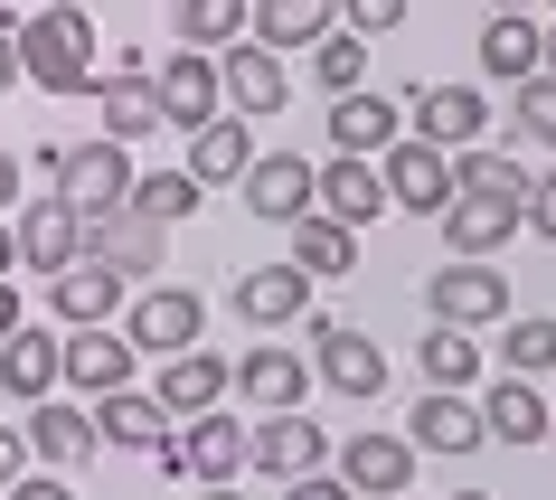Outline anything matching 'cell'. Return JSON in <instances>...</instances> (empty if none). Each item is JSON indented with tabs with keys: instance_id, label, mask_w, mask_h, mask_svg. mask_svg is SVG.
Wrapping results in <instances>:
<instances>
[{
	"instance_id": "obj_1",
	"label": "cell",
	"mask_w": 556,
	"mask_h": 500,
	"mask_svg": "<svg viewBox=\"0 0 556 500\" xmlns=\"http://www.w3.org/2000/svg\"><path fill=\"white\" fill-rule=\"evenodd\" d=\"M20 76L38 95H94L104 86V58H94V20L76 0H48V10H20Z\"/></svg>"
},
{
	"instance_id": "obj_2",
	"label": "cell",
	"mask_w": 556,
	"mask_h": 500,
	"mask_svg": "<svg viewBox=\"0 0 556 500\" xmlns=\"http://www.w3.org/2000/svg\"><path fill=\"white\" fill-rule=\"evenodd\" d=\"M38 171H48V189H58L76 217H114V208L132 199V151L104 142V133H94V142H48Z\"/></svg>"
},
{
	"instance_id": "obj_3",
	"label": "cell",
	"mask_w": 556,
	"mask_h": 500,
	"mask_svg": "<svg viewBox=\"0 0 556 500\" xmlns=\"http://www.w3.org/2000/svg\"><path fill=\"white\" fill-rule=\"evenodd\" d=\"M161 472H170V482H199V491H227L236 472H245V425H236L227 407L189 415V425L161 443Z\"/></svg>"
},
{
	"instance_id": "obj_4",
	"label": "cell",
	"mask_w": 556,
	"mask_h": 500,
	"mask_svg": "<svg viewBox=\"0 0 556 500\" xmlns=\"http://www.w3.org/2000/svg\"><path fill=\"white\" fill-rule=\"evenodd\" d=\"M123 340H132V359H179V350H199V330H207V293H179V284H151V293L123 302Z\"/></svg>"
},
{
	"instance_id": "obj_5",
	"label": "cell",
	"mask_w": 556,
	"mask_h": 500,
	"mask_svg": "<svg viewBox=\"0 0 556 500\" xmlns=\"http://www.w3.org/2000/svg\"><path fill=\"white\" fill-rule=\"evenodd\" d=\"M396 114L415 123V142H434V151H471V142H491V95L481 86H406L396 95Z\"/></svg>"
},
{
	"instance_id": "obj_6",
	"label": "cell",
	"mask_w": 556,
	"mask_h": 500,
	"mask_svg": "<svg viewBox=\"0 0 556 500\" xmlns=\"http://www.w3.org/2000/svg\"><path fill=\"white\" fill-rule=\"evenodd\" d=\"M312 189H321V161H302V151H255V161H245V179H236L245 217H264V227L312 217Z\"/></svg>"
},
{
	"instance_id": "obj_7",
	"label": "cell",
	"mask_w": 556,
	"mask_h": 500,
	"mask_svg": "<svg viewBox=\"0 0 556 500\" xmlns=\"http://www.w3.org/2000/svg\"><path fill=\"white\" fill-rule=\"evenodd\" d=\"M10 227H20V274H38V284H58L66 265H86V217H76L58 189H48V199H29Z\"/></svg>"
},
{
	"instance_id": "obj_8",
	"label": "cell",
	"mask_w": 556,
	"mask_h": 500,
	"mask_svg": "<svg viewBox=\"0 0 556 500\" xmlns=\"http://www.w3.org/2000/svg\"><path fill=\"white\" fill-rule=\"evenodd\" d=\"M86 265L123 274V284H161V265H170V227H142L132 208L86 217Z\"/></svg>"
},
{
	"instance_id": "obj_9",
	"label": "cell",
	"mask_w": 556,
	"mask_h": 500,
	"mask_svg": "<svg viewBox=\"0 0 556 500\" xmlns=\"http://www.w3.org/2000/svg\"><path fill=\"white\" fill-rule=\"evenodd\" d=\"M227 397H245L255 415H302V397H312V359H293L283 340H255L245 359H227Z\"/></svg>"
},
{
	"instance_id": "obj_10",
	"label": "cell",
	"mask_w": 556,
	"mask_h": 500,
	"mask_svg": "<svg viewBox=\"0 0 556 500\" xmlns=\"http://www.w3.org/2000/svg\"><path fill=\"white\" fill-rule=\"evenodd\" d=\"M151 104H161V123H170V133L217 123V114H227V95H217V58H189V48L151 58Z\"/></svg>"
},
{
	"instance_id": "obj_11",
	"label": "cell",
	"mask_w": 556,
	"mask_h": 500,
	"mask_svg": "<svg viewBox=\"0 0 556 500\" xmlns=\"http://www.w3.org/2000/svg\"><path fill=\"white\" fill-rule=\"evenodd\" d=\"M378 179H387V208H406V217H443L453 208V151H434V142H387Z\"/></svg>"
},
{
	"instance_id": "obj_12",
	"label": "cell",
	"mask_w": 556,
	"mask_h": 500,
	"mask_svg": "<svg viewBox=\"0 0 556 500\" xmlns=\"http://www.w3.org/2000/svg\"><path fill=\"white\" fill-rule=\"evenodd\" d=\"M415 453L406 435H350V443H330V472L350 482V500H406V482H415Z\"/></svg>"
},
{
	"instance_id": "obj_13",
	"label": "cell",
	"mask_w": 556,
	"mask_h": 500,
	"mask_svg": "<svg viewBox=\"0 0 556 500\" xmlns=\"http://www.w3.org/2000/svg\"><path fill=\"white\" fill-rule=\"evenodd\" d=\"M217 95H227V114H236V123L283 114V104H293V66L274 58V48H255V38H236L227 58H217Z\"/></svg>"
},
{
	"instance_id": "obj_14",
	"label": "cell",
	"mask_w": 556,
	"mask_h": 500,
	"mask_svg": "<svg viewBox=\"0 0 556 500\" xmlns=\"http://www.w3.org/2000/svg\"><path fill=\"white\" fill-rule=\"evenodd\" d=\"M434 330H491L509 322V274L500 265H434Z\"/></svg>"
},
{
	"instance_id": "obj_15",
	"label": "cell",
	"mask_w": 556,
	"mask_h": 500,
	"mask_svg": "<svg viewBox=\"0 0 556 500\" xmlns=\"http://www.w3.org/2000/svg\"><path fill=\"white\" fill-rule=\"evenodd\" d=\"M321 463H330V435L312 415H255L245 425V472H264V482H302Z\"/></svg>"
},
{
	"instance_id": "obj_16",
	"label": "cell",
	"mask_w": 556,
	"mask_h": 500,
	"mask_svg": "<svg viewBox=\"0 0 556 500\" xmlns=\"http://www.w3.org/2000/svg\"><path fill=\"white\" fill-rule=\"evenodd\" d=\"M312 378L340 387V397H378L387 387V350L368 340V330H350V322H312Z\"/></svg>"
},
{
	"instance_id": "obj_17",
	"label": "cell",
	"mask_w": 556,
	"mask_h": 500,
	"mask_svg": "<svg viewBox=\"0 0 556 500\" xmlns=\"http://www.w3.org/2000/svg\"><path fill=\"white\" fill-rule=\"evenodd\" d=\"M123 302H132V284L104 265H66L58 284H48V330H114Z\"/></svg>"
},
{
	"instance_id": "obj_18",
	"label": "cell",
	"mask_w": 556,
	"mask_h": 500,
	"mask_svg": "<svg viewBox=\"0 0 556 500\" xmlns=\"http://www.w3.org/2000/svg\"><path fill=\"white\" fill-rule=\"evenodd\" d=\"M58 387H76V397L132 387V340L123 330H58Z\"/></svg>"
},
{
	"instance_id": "obj_19",
	"label": "cell",
	"mask_w": 556,
	"mask_h": 500,
	"mask_svg": "<svg viewBox=\"0 0 556 500\" xmlns=\"http://www.w3.org/2000/svg\"><path fill=\"white\" fill-rule=\"evenodd\" d=\"M20 443H29V472H76V463H94V453H104V443H94V415H86V407H66V397L29 407Z\"/></svg>"
},
{
	"instance_id": "obj_20",
	"label": "cell",
	"mask_w": 556,
	"mask_h": 500,
	"mask_svg": "<svg viewBox=\"0 0 556 500\" xmlns=\"http://www.w3.org/2000/svg\"><path fill=\"white\" fill-rule=\"evenodd\" d=\"M227 387H236V378H227V359H217V350H179V359H161V368H151V407L189 425V415L227 407Z\"/></svg>"
},
{
	"instance_id": "obj_21",
	"label": "cell",
	"mask_w": 556,
	"mask_h": 500,
	"mask_svg": "<svg viewBox=\"0 0 556 500\" xmlns=\"http://www.w3.org/2000/svg\"><path fill=\"white\" fill-rule=\"evenodd\" d=\"M312 208H321L330 227H368V217H387V179H378V161H350V151H330L321 161V189H312Z\"/></svg>"
},
{
	"instance_id": "obj_22",
	"label": "cell",
	"mask_w": 556,
	"mask_h": 500,
	"mask_svg": "<svg viewBox=\"0 0 556 500\" xmlns=\"http://www.w3.org/2000/svg\"><path fill=\"white\" fill-rule=\"evenodd\" d=\"M340 29V0H255L245 10V38L274 48V58H293V48H321Z\"/></svg>"
},
{
	"instance_id": "obj_23",
	"label": "cell",
	"mask_w": 556,
	"mask_h": 500,
	"mask_svg": "<svg viewBox=\"0 0 556 500\" xmlns=\"http://www.w3.org/2000/svg\"><path fill=\"white\" fill-rule=\"evenodd\" d=\"M0 397H20V407H48L58 397V330L48 322H20L0 340Z\"/></svg>"
},
{
	"instance_id": "obj_24",
	"label": "cell",
	"mask_w": 556,
	"mask_h": 500,
	"mask_svg": "<svg viewBox=\"0 0 556 500\" xmlns=\"http://www.w3.org/2000/svg\"><path fill=\"white\" fill-rule=\"evenodd\" d=\"M255 151H264V142L245 133V123H236V114H217V123H199V133H189V151H179V171L199 179V189H236Z\"/></svg>"
},
{
	"instance_id": "obj_25",
	"label": "cell",
	"mask_w": 556,
	"mask_h": 500,
	"mask_svg": "<svg viewBox=\"0 0 556 500\" xmlns=\"http://www.w3.org/2000/svg\"><path fill=\"white\" fill-rule=\"evenodd\" d=\"M471 407H481V443H547V397H538V378H491Z\"/></svg>"
},
{
	"instance_id": "obj_26",
	"label": "cell",
	"mask_w": 556,
	"mask_h": 500,
	"mask_svg": "<svg viewBox=\"0 0 556 500\" xmlns=\"http://www.w3.org/2000/svg\"><path fill=\"white\" fill-rule=\"evenodd\" d=\"M538 38H547V20H538V10H491L471 58L491 66L500 86H528V76H538Z\"/></svg>"
},
{
	"instance_id": "obj_27",
	"label": "cell",
	"mask_w": 556,
	"mask_h": 500,
	"mask_svg": "<svg viewBox=\"0 0 556 500\" xmlns=\"http://www.w3.org/2000/svg\"><path fill=\"white\" fill-rule=\"evenodd\" d=\"M396 95H378V86H358V95H330V142L350 151V161H378L387 142H396Z\"/></svg>"
},
{
	"instance_id": "obj_28",
	"label": "cell",
	"mask_w": 556,
	"mask_h": 500,
	"mask_svg": "<svg viewBox=\"0 0 556 500\" xmlns=\"http://www.w3.org/2000/svg\"><path fill=\"white\" fill-rule=\"evenodd\" d=\"M443 227V246H453V265H491L500 246H509V236H519V208H491V199H453L434 217Z\"/></svg>"
},
{
	"instance_id": "obj_29",
	"label": "cell",
	"mask_w": 556,
	"mask_h": 500,
	"mask_svg": "<svg viewBox=\"0 0 556 500\" xmlns=\"http://www.w3.org/2000/svg\"><path fill=\"white\" fill-rule=\"evenodd\" d=\"M236 312H245L255 330L302 322V312H312V274H293V265H255V274H236Z\"/></svg>"
},
{
	"instance_id": "obj_30",
	"label": "cell",
	"mask_w": 556,
	"mask_h": 500,
	"mask_svg": "<svg viewBox=\"0 0 556 500\" xmlns=\"http://www.w3.org/2000/svg\"><path fill=\"white\" fill-rule=\"evenodd\" d=\"M406 443H415V453H481V407H471V397H443V387H425V397H415Z\"/></svg>"
},
{
	"instance_id": "obj_31",
	"label": "cell",
	"mask_w": 556,
	"mask_h": 500,
	"mask_svg": "<svg viewBox=\"0 0 556 500\" xmlns=\"http://www.w3.org/2000/svg\"><path fill=\"white\" fill-rule=\"evenodd\" d=\"M453 199L519 208V199H528V171H519V151H500V142H471V151H453Z\"/></svg>"
},
{
	"instance_id": "obj_32",
	"label": "cell",
	"mask_w": 556,
	"mask_h": 500,
	"mask_svg": "<svg viewBox=\"0 0 556 500\" xmlns=\"http://www.w3.org/2000/svg\"><path fill=\"white\" fill-rule=\"evenodd\" d=\"M283 265L312 274V284H340V274H358V236L330 227L321 208H312V217H293V255H283Z\"/></svg>"
},
{
	"instance_id": "obj_33",
	"label": "cell",
	"mask_w": 556,
	"mask_h": 500,
	"mask_svg": "<svg viewBox=\"0 0 556 500\" xmlns=\"http://www.w3.org/2000/svg\"><path fill=\"white\" fill-rule=\"evenodd\" d=\"M94 114H104V142H151L161 133V104H151V76H104L94 86Z\"/></svg>"
},
{
	"instance_id": "obj_34",
	"label": "cell",
	"mask_w": 556,
	"mask_h": 500,
	"mask_svg": "<svg viewBox=\"0 0 556 500\" xmlns=\"http://www.w3.org/2000/svg\"><path fill=\"white\" fill-rule=\"evenodd\" d=\"M94 443H170V415L151 407V387H114V397H94Z\"/></svg>"
},
{
	"instance_id": "obj_35",
	"label": "cell",
	"mask_w": 556,
	"mask_h": 500,
	"mask_svg": "<svg viewBox=\"0 0 556 500\" xmlns=\"http://www.w3.org/2000/svg\"><path fill=\"white\" fill-rule=\"evenodd\" d=\"M245 10H255V0H170L179 48H189V58H227L236 38H245Z\"/></svg>"
},
{
	"instance_id": "obj_36",
	"label": "cell",
	"mask_w": 556,
	"mask_h": 500,
	"mask_svg": "<svg viewBox=\"0 0 556 500\" xmlns=\"http://www.w3.org/2000/svg\"><path fill=\"white\" fill-rule=\"evenodd\" d=\"M415 368H425V387H443V397H471V387H481V350H471V330H434V322H425Z\"/></svg>"
},
{
	"instance_id": "obj_37",
	"label": "cell",
	"mask_w": 556,
	"mask_h": 500,
	"mask_svg": "<svg viewBox=\"0 0 556 500\" xmlns=\"http://www.w3.org/2000/svg\"><path fill=\"white\" fill-rule=\"evenodd\" d=\"M199 199H207V189L189 171H132V199H123V208H132L142 227H179V217H199Z\"/></svg>"
},
{
	"instance_id": "obj_38",
	"label": "cell",
	"mask_w": 556,
	"mask_h": 500,
	"mask_svg": "<svg viewBox=\"0 0 556 500\" xmlns=\"http://www.w3.org/2000/svg\"><path fill=\"white\" fill-rule=\"evenodd\" d=\"M509 340H500V378H538V368H556V322L547 312H528V322H500Z\"/></svg>"
},
{
	"instance_id": "obj_39",
	"label": "cell",
	"mask_w": 556,
	"mask_h": 500,
	"mask_svg": "<svg viewBox=\"0 0 556 500\" xmlns=\"http://www.w3.org/2000/svg\"><path fill=\"white\" fill-rule=\"evenodd\" d=\"M312 76H321L330 95H358V76H368V38H350V29H330L321 48H312Z\"/></svg>"
},
{
	"instance_id": "obj_40",
	"label": "cell",
	"mask_w": 556,
	"mask_h": 500,
	"mask_svg": "<svg viewBox=\"0 0 556 500\" xmlns=\"http://www.w3.org/2000/svg\"><path fill=\"white\" fill-rule=\"evenodd\" d=\"M509 123H519V142H547V151H556V76L509 86Z\"/></svg>"
},
{
	"instance_id": "obj_41",
	"label": "cell",
	"mask_w": 556,
	"mask_h": 500,
	"mask_svg": "<svg viewBox=\"0 0 556 500\" xmlns=\"http://www.w3.org/2000/svg\"><path fill=\"white\" fill-rule=\"evenodd\" d=\"M406 10L415 0H340V29L350 38H387V29H406Z\"/></svg>"
},
{
	"instance_id": "obj_42",
	"label": "cell",
	"mask_w": 556,
	"mask_h": 500,
	"mask_svg": "<svg viewBox=\"0 0 556 500\" xmlns=\"http://www.w3.org/2000/svg\"><path fill=\"white\" fill-rule=\"evenodd\" d=\"M519 227H538L556 246V171H528V199H519Z\"/></svg>"
},
{
	"instance_id": "obj_43",
	"label": "cell",
	"mask_w": 556,
	"mask_h": 500,
	"mask_svg": "<svg viewBox=\"0 0 556 500\" xmlns=\"http://www.w3.org/2000/svg\"><path fill=\"white\" fill-rule=\"evenodd\" d=\"M0 500H76V491H66V472H20Z\"/></svg>"
},
{
	"instance_id": "obj_44",
	"label": "cell",
	"mask_w": 556,
	"mask_h": 500,
	"mask_svg": "<svg viewBox=\"0 0 556 500\" xmlns=\"http://www.w3.org/2000/svg\"><path fill=\"white\" fill-rule=\"evenodd\" d=\"M283 500H350V482L340 472H302V482H283Z\"/></svg>"
},
{
	"instance_id": "obj_45",
	"label": "cell",
	"mask_w": 556,
	"mask_h": 500,
	"mask_svg": "<svg viewBox=\"0 0 556 500\" xmlns=\"http://www.w3.org/2000/svg\"><path fill=\"white\" fill-rule=\"evenodd\" d=\"M20 86V10H0V95Z\"/></svg>"
},
{
	"instance_id": "obj_46",
	"label": "cell",
	"mask_w": 556,
	"mask_h": 500,
	"mask_svg": "<svg viewBox=\"0 0 556 500\" xmlns=\"http://www.w3.org/2000/svg\"><path fill=\"white\" fill-rule=\"evenodd\" d=\"M20 472H29V443H20V435H10V425H0V491H10Z\"/></svg>"
},
{
	"instance_id": "obj_47",
	"label": "cell",
	"mask_w": 556,
	"mask_h": 500,
	"mask_svg": "<svg viewBox=\"0 0 556 500\" xmlns=\"http://www.w3.org/2000/svg\"><path fill=\"white\" fill-rule=\"evenodd\" d=\"M20 322H29V312H20V293H10V274H0V340H10Z\"/></svg>"
},
{
	"instance_id": "obj_48",
	"label": "cell",
	"mask_w": 556,
	"mask_h": 500,
	"mask_svg": "<svg viewBox=\"0 0 556 500\" xmlns=\"http://www.w3.org/2000/svg\"><path fill=\"white\" fill-rule=\"evenodd\" d=\"M10 199H20V151L0 142V208H10Z\"/></svg>"
},
{
	"instance_id": "obj_49",
	"label": "cell",
	"mask_w": 556,
	"mask_h": 500,
	"mask_svg": "<svg viewBox=\"0 0 556 500\" xmlns=\"http://www.w3.org/2000/svg\"><path fill=\"white\" fill-rule=\"evenodd\" d=\"M20 265V227H10V208H0V274Z\"/></svg>"
},
{
	"instance_id": "obj_50",
	"label": "cell",
	"mask_w": 556,
	"mask_h": 500,
	"mask_svg": "<svg viewBox=\"0 0 556 500\" xmlns=\"http://www.w3.org/2000/svg\"><path fill=\"white\" fill-rule=\"evenodd\" d=\"M491 10H538V0H491Z\"/></svg>"
},
{
	"instance_id": "obj_51",
	"label": "cell",
	"mask_w": 556,
	"mask_h": 500,
	"mask_svg": "<svg viewBox=\"0 0 556 500\" xmlns=\"http://www.w3.org/2000/svg\"><path fill=\"white\" fill-rule=\"evenodd\" d=\"M199 500H236V482H227V491H199Z\"/></svg>"
},
{
	"instance_id": "obj_52",
	"label": "cell",
	"mask_w": 556,
	"mask_h": 500,
	"mask_svg": "<svg viewBox=\"0 0 556 500\" xmlns=\"http://www.w3.org/2000/svg\"><path fill=\"white\" fill-rule=\"evenodd\" d=\"M547 453H556V407H547Z\"/></svg>"
},
{
	"instance_id": "obj_53",
	"label": "cell",
	"mask_w": 556,
	"mask_h": 500,
	"mask_svg": "<svg viewBox=\"0 0 556 500\" xmlns=\"http://www.w3.org/2000/svg\"><path fill=\"white\" fill-rule=\"evenodd\" d=\"M10 10H48V0H10Z\"/></svg>"
},
{
	"instance_id": "obj_54",
	"label": "cell",
	"mask_w": 556,
	"mask_h": 500,
	"mask_svg": "<svg viewBox=\"0 0 556 500\" xmlns=\"http://www.w3.org/2000/svg\"><path fill=\"white\" fill-rule=\"evenodd\" d=\"M453 500H491V491H453Z\"/></svg>"
},
{
	"instance_id": "obj_55",
	"label": "cell",
	"mask_w": 556,
	"mask_h": 500,
	"mask_svg": "<svg viewBox=\"0 0 556 500\" xmlns=\"http://www.w3.org/2000/svg\"><path fill=\"white\" fill-rule=\"evenodd\" d=\"M538 10H547V20H556V0H538Z\"/></svg>"
},
{
	"instance_id": "obj_56",
	"label": "cell",
	"mask_w": 556,
	"mask_h": 500,
	"mask_svg": "<svg viewBox=\"0 0 556 500\" xmlns=\"http://www.w3.org/2000/svg\"><path fill=\"white\" fill-rule=\"evenodd\" d=\"M132 10H142V0H132Z\"/></svg>"
}]
</instances>
